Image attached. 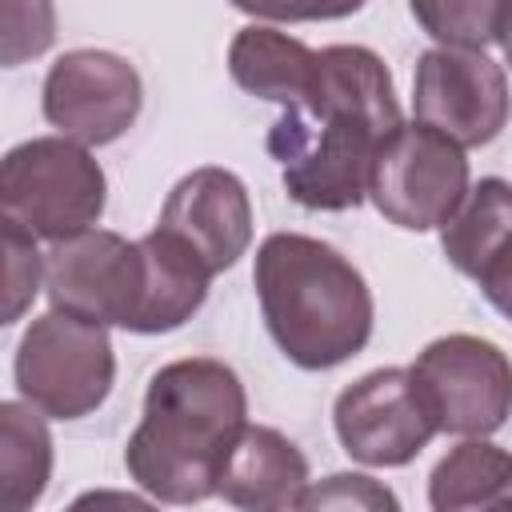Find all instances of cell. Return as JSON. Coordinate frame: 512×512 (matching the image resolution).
<instances>
[{
    "mask_svg": "<svg viewBox=\"0 0 512 512\" xmlns=\"http://www.w3.org/2000/svg\"><path fill=\"white\" fill-rule=\"evenodd\" d=\"M400 124L388 64L364 44H328L304 100L272 124L268 152L300 208L344 212L368 196L376 152Z\"/></svg>",
    "mask_w": 512,
    "mask_h": 512,
    "instance_id": "6da1fadb",
    "label": "cell"
},
{
    "mask_svg": "<svg viewBox=\"0 0 512 512\" xmlns=\"http://www.w3.org/2000/svg\"><path fill=\"white\" fill-rule=\"evenodd\" d=\"M248 424L240 376L216 356L164 364L124 448L128 476L164 504H200L220 492L224 460Z\"/></svg>",
    "mask_w": 512,
    "mask_h": 512,
    "instance_id": "7a4b0ae2",
    "label": "cell"
},
{
    "mask_svg": "<svg viewBox=\"0 0 512 512\" xmlns=\"http://www.w3.org/2000/svg\"><path fill=\"white\" fill-rule=\"evenodd\" d=\"M252 284L276 348L304 372L352 360L372 336L376 304L368 280L344 252L316 236H264Z\"/></svg>",
    "mask_w": 512,
    "mask_h": 512,
    "instance_id": "3957f363",
    "label": "cell"
},
{
    "mask_svg": "<svg viewBox=\"0 0 512 512\" xmlns=\"http://www.w3.org/2000/svg\"><path fill=\"white\" fill-rule=\"evenodd\" d=\"M108 180L96 156L68 136H32L0 164V208L40 240H64L96 228Z\"/></svg>",
    "mask_w": 512,
    "mask_h": 512,
    "instance_id": "277c9868",
    "label": "cell"
},
{
    "mask_svg": "<svg viewBox=\"0 0 512 512\" xmlns=\"http://www.w3.org/2000/svg\"><path fill=\"white\" fill-rule=\"evenodd\" d=\"M16 392L52 420H80L96 412L116 380V352L108 328L52 308L36 316L16 344Z\"/></svg>",
    "mask_w": 512,
    "mask_h": 512,
    "instance_id": "5b68a950",
    "label": "cell"
},
{
    "mask_svg": "<svg viewBox=\"0 0 512 512\" xmlns=\"http://www.w3.org/2000/svg\"><path fill=\"white\" fill-rule=\"evenodd\" d=\"M468 188L464 144L412 120L400 124L376 152L368 200L388 224L404 232H432L460 208Z\"/></svg>",
    "mask_w": 512,
    "mask_h": 512,
    "instance_id": "8992f818",
    "label": "cell"
},
{
    "mask_svg": "<svg viewBox=\"0 0 512 512\" xmlns=\"http://www.w3.org/2000/svg\"><path fill=\"white\" fill-rule=\"evenodd\" d=\"M148 268L140 240L108 228H84L52 240L44 252V292L52 308L88 316L104 328L132 332L144 308Z\"/></svg>",
    "mask_w": 512,
    "mask_h": 512,
    "instance_id": "52a82bcc",
    "label": "cell"
},
{
    "mask_svg": "<svg viewBox=\"0 0 512 512\" xmlns=\"http://www.w3.org/2000/svg\"><path fill=\"white\" fill-rule=\"evenodd\" d=\"M412 376L440 424L452 436H492L512 416V360L500 344L452 332L432 340Z\"/></svg>",
    "mask_w": 512,
    "mask_h": 512,
    "instance_id": "ba28073f",
    "label": "cell"
},
{
    "mask_svg": "<svg viewBox=\"0 0 512 512\" xmlns=\"http://www.w3.org/2000/svg\"><path fill=\"white\" fill-rule=\"evenodd\" d=\"M44 120L84 144L100 148L120 140L144 104V84L132 60L104 52V48H72L52 60L44 88H40Z\"/></svg>",
    "mask_w": 512,
    "mask_h": 512,
    "instance_id": "9c48e42d",
    "label": "cell"
},
{
    "mask_svg": "<svg viewBox=\"0 0 512 512\" xmlns=\"http://www.w3.org/2000/svg\"><path fill=\"white\" fill-rule=\"evenodd\" d=\"M332 424L340 448L368 468H400L440 432L412 368H376L352 380L332 404Z\"/></svg>",
    "mask_w": 512,
    "mask_h": 512,
    "instance_id": "30bf717a",
    "label": "cell"
},
{
    "mask_svg": "<svg viewBox=\"0 0 512 512\" xmlns=\"http://www.w3.org/2000/svg\"><path fill=\"white\" fill-rule=\"evenodd\" d=\"M412 112L456 144L484 148L504 132L512 92L484 48H428L412 76Z\"/></svg>",
    "mask_w": 512,
    "mask_h": 512,
    "instance_id": "8fae6325",
    "label": "cell"
},
{
    "mask_svg": "<svg viewBox=\"0 0 512 512\" xmlns=\"http://www.w3.org/2000/svg\"><path fill=\"white\" fill-rule=\"evenodd\" d=\"M160 228L176 232L208 268L228 272L252 244V200L236 172L204 164L180 176L160 208Z\"/></svg>",
    "mask_w": 512,
    "mask_h": 512,
    "instance_id": "7c38bea8",
    "label": "cell"
},
{
    "mask_svg": "<svg viewBox=\"0 0 512 512\" xmlns=\"http://www.w3.org/2000/svg\"><path fill=\"white\" fill-rule=\"evenodd\" d=\"M440 248L448 264L476 280L484 300L512 320V184L500 176L472 184L440 224Z\"/></svg>",
    "mask_w": 512,
    "mask_h": 512,
    "instance_id": "4fadbf2b",
    "label": "cell"
},
{
    "mask_svg": "<svg viewBox=\"0 0 512 512\" xmlns=\"http://www.w3.org/2000/svg\"><path fill=\"white\" fill-rule=\"evenodd\" d=\"M308 484L304 452L268 424H244L220 472V496L252 512L300 508Z\"/></svg>",
    "mask_w": 512,
    "mask_h": 512,
    "instance_id": "5bb4252c",
    "label": "cell"
},
{
    "mask_svg": "<svg viewBox=\"0 0 512 512\" xmlns=\"http://www.w3.org/2000/svg\"><path fill=\"white\" fill-rule=\"evenodd\" d=\"M144 248V268H148V288H144V308L132 332L140 336H156V332H172L184 320H192L208 296V280L212 268L168 228H152L148 236H140Z\"/></svg>",
    "mask_w": 512,
    "mask_h": 512,
    "instance_id": "9a60e30c",
    "label": "cell"
},
{
    "mask_svg": "<svg viewBox=\"0 0 512 512\" xmlns=\"http://www.w3.org/2000/svg\"><path fill=\"white\" fill-rule=\"evenodd\" d=\"M228 72L248 96L292 108L312 88L316 48H308L304 40H296L280 28L248 24L228 44Z\"/></svg>",
    "mask_w": 512,
    "mask_h": 512,
    "instance_id": "2e32d148",
    "label": "cell"
},
{
    "mask_svg": "<svg viewBox=\"0 0 512 512\" xmlns=\"http://www.w3.org/2000/svg\"><path fill=\"white\" fill-rule=\"evenodd\" d=\"M428 504L436 512L460 508H508L512 504V452L468 436L428 476Z\"/></svg>",
    "mask_w": 512,
    "mask_h": 512,
    "instance_id": "e0dca14e",
    "label": "cell"
},
{
    "mask_svg": "<svg viewBox=\"0 0 512 512\" xmlns=\"http://www.w3.org/2000/svg\"><path fill=\"white\" fill-rule=\"evenodd\" d=\"M52 480V432L28 400L0 404V504L4 512L32 508Z\"/></svg>",
    "mask_w": 512,
    "mask_h": 512,
    "instance_id": "ac0fdd59",
    "label": "cell"
},
{
    "mask_svg": "<svg viewBox=\"0 0 512 512\" xmlns=\"http://www.w3.org/2000/svg\"><path fill=\"white\" fill-rule=\"evenodd\" d=\"M408 8L440 48H488L504 16V0H408Z\"/></svg>",
    "mask_w": 512,
    "mask_h": 512,
    "instance_id": "d6986e66",
    "label": "cell"
},
{
    "mask_svg": "<svg viewBox=\"0 0 512 512\" xmlns=\"http://www.w3.org/2000/svg\"><path fill=\"white\" fill-rule=\"evenodd\" d=\"M36 240V232L4 216V324H16L44 284V256Z\"/></svg>",
    "mask_w": 512,
    "mask_h": 512,
    "instance_id": "ffe728a7",
    "label": "cell"
},
{
    "mask_svg": "<svg viewBox=\"0 0 512 512\" xmlns=\"http://www.w3.org/2000/svg\"><path fill=\"white\" fill-rule=\"evenodd\" d=\"M4 16V64L16 68L36 60L56 40V4L52 0H0Z\"/></svg>",
    "mask_w": 512,
    "mask_h": 512,
    "instance_id": "44dd1931",
    "label": "cell"
},
{
    "mask_svg": "<svg viewBox=\"0 0 512 512\" xmlns=\"http://www.w3.org/2000/svg\"><path fill=\"white\" fill-rule=\"evenodd\" d=\"M300 508H364V512H396L400 500L376 484L372 476H360V472H336L320 484H308Z\"/></svg>",
    "mask_w": 512,
    "mask_h": 512,
    "instance_id": "7402d4cb",
    "label": "cell"
},
{
    "mask_svg": "<svg viewBox=\"0 0 512 512\" xmlns=\"http://www.w3.org/2000/svg\"><path fill=\"white\" fill-rule=\"evenodd\" d=\"M232 8L256 16V20H280V24H300V20H344L364 8V0H228Z\"/></svg>",
    "mask_w": 512,
    "mask_h": 512,
    "instance_id": "603a6c76",
    "label": "cell"
},
{
    "mask_svg": "<svg viewBox=\"0 0 512 512\" xmlns=\"http://www.w3.org/2000/svg\"><path fill=\"white\" fill-rule=\"evenodd\" d=\"M500 48H504V60L512 68V0H504V16H500V32H496Z\"/></svg>",
    "mask_w": 512,
    "mask_h": 512,
    "instance_id": "cb8c5ba5",
    "label": "cell"
}]
</instances>
